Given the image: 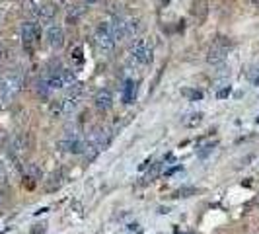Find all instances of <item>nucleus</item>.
<instances>
[{
	"label": "nucleus",
	"mask_w": 259,
	"mask_h": 234,
	"mask_svg": "<svg viewBox=\"0 0 259 234\" xmlns=\"http://www.w3.org/2000/svg\"><path fill=\"white\" fill-rule=\"evenodd\" d=\"M131 57L139 63V65H150L152 59H154V53H152V47L148 45L144 39H139L133 49H131Z\"/></svg>",
	"instance_id": "1"
},
{
	"label": "nucleus",
	"mask_w": 259,
	"mask_h": 234,
	"mask_svg": "<svg viewBox=\"0 0 259 234\" xmlns=\"http://www.w3.org/2000/svg\"><path fill=\"white\" fill-rule=\"evenodd\" d=\"M94 41H95V47H97L99 51H103V53H111V51L115 49V39L111 37V33L107 31V27H105L103 23L97 27V31H95V35H94Z\"/></svg>",
	"instance_id": "2"
},
{
	"label": "nucleus",
	"mask_w": 259,
	"mask_h": 234,
	"mask_svg": "<svg viewBox=\"0 0 259 234\" xmlns=\"http://www.w3.org/2000/svg\"><path fill=\"white\" fill-rule=\"evenodd\" d=\"M22 39H24L25 47H31L37 43V39H39V27H37V23L25 22L22 25Z\"/></svg>",
	"instance_id": "3"
},
{
	"label": "nucleus",
	"mask_w": 259,
	"mask_h": 234,
	"mask_svg": "<svg viewBox=\"0 0 259 234\" xmlns=\"http://www.w3.org/2000/svg\"><path fill=\"white\" fill-rule=\"evenodd\" d=\"M47 43L53 47V49L63 47V43H65V31H63V27H61V25H49Z\"/></svg>",
	"instance_id": "4"
},
{
	"label": "nucleus",
	"mask_w": 259,
	"mask_h": 234,
	"mask_svg": "<svg viewBox=\"0 0 259 234\" xmlns=\"http://www.w3.org/2000/svg\"><path fill=\"white\" fill-rule=\"evenodd\" d=\"M226 55H228V49H226V45H222L220 41H216V43L209 49L207 61H209L211 65H218V63H222V61L226 59Z\"/></svg>",
	"instance_id": "5"
},
{
	"label": "nucleus",
	"mask_w": 259,
	"mask_h": 234,
	"mask_svg": "<svg viewBox=\"0 0 259 234\" xmlns=\"http://www.w3.org/2000/svg\"><path fill=\"white\" fill-rule=\"evenodd\" d=\"M94 104L99 112H107L113 106V94L109 92V90H99V92L95 94Z\"/></svg>",
	"instance_id": "6"
},
{
	"label": "nucleus",
	"mask_w": 259,
	"mask_h": 234,
	"mask_svg": "<svg viewBox=\"0 0 259 234\" xmlns=\"http://www.w3.org/2000/svg\"><path fill=\"white\" fill-rule=\"evenodd\" d=\"M29 148V140H27V135H16L14 139L10 140V150L14 154H22Z\"/></svg>",
	"instance_id": "7"
},
{
	"label": "nucleus",
	"mask_w": 259,
	"mask_h": 234,
	"mask_svg": "<svg viewBox=\"0 0 259 234\" xmlns=\"http://www.w3.org/2000/svg\"><path fill=\"white\" fill-rule=\"evenodd\" d=\"M55 14H57V6L51 4V2L43 4V6H39V10H37V18H39L41 22H49V20H53Z\"/></svg>",
	"instance_id": "8"
},
{
	"label": "nucleus",
	"mask_w": 259,
	"mask_h": 234,
	"mask_svg": "<svg viewBox=\"0 0 259 234\" xmlns=\"http://www.w3.org/2000/svg\"><path fill=\"white\" fill-rule=\"evenodd\" d=\"M135 98H137V84L133 80H127L125 88H123V100H125V104H131Z\"/></svg>",
	"instance_id": "9"
},
{
	"label": "nucleus",
	"mask_w": 259,
	"mask_h": 234,
	"mask_svg": "<svg viewBox=\"0 0 259 234\" xmlns=\"http://www.w3.org/2000/svg\"><path fill=\"white\" fill-rule=\"evenodd\" d=\"M139 27H141V22L135 18H131V20H123V29H125V37H133L137 31H139Z\"/></svg>",
	"instance_id": "10"
},
{
	"label": "nucleus",
	"mask_w": 259,
	"mask_h": 234,
	"mask_svg": "<svg viewBox=\"0 0 259 234\" xmlns=\"http://www.w3.org/2000/svg\"><path fill=\"white\" fill-rule=\"evenodd\" d=\"M63 184V172H53L51 176H49L47 184H45V189L47 191H55V189H59Z\"/></svg>",
	"instance_id": "11"
},
{
	"label": "nucleus",
	"mask_w": 259,
	"mask_h": 234,
	"mask_svg": "<svg viewBox=\"0 0 259 234\" xmlns=\"http://www.w3.org/2000/svg\"><path fill=\"white\" fill-rule=\"evenodd\" d=\"M199 20H203L207 16V0H195L193 4V10H191Z\"/></svg>",
	"instance_id": "12"
},
{
	"label": "nucleus",
	"mask_w": 259,
	"mask_h": 234,
	"mask_svg": "<svg viewBox=\"0 0 259 234\" xmlns=\"http://www.w3.org/2000/svg\"><path fill=\"white\" fill-rule=\"evenodd\" d=\"M25 174H27V180H41V168L37 164H27Z\"/></svg>",
	"instance_id": "13"
},
{
	"label": "nucleus",
	"mask_w": 259,
	"mask_h": 234,
	"mask_svg": "<svg viewBox=\"0 0 259 234\" xmlns=\"http://www.w3.org/2000/svg\"><path fill=\"white\" fill-rule=\"evenodd\" d=\"M203 121V114H189L185 119H183V123L187 125V127H195V125H199Z\"/></svg>",
	"instance_id": "14"
},
{
	"label": "nucleus",
	"mask_w": 259,
	"mask_h": 234,
	"mask_svg": "<svg viewBox=\"0 0 259 234\" xmlns=\"http://www.w3.org/2000/svg\"><path fill=\"white\" fill-rule=\"evenodd\" d=\"M191 193H195V189H193V187H183V189H179V191H177V195H179V197H189Z\"/></svg>",
	"instance_id": "15"
},
{
	"label": "nucleus",
	"mask_w": 259,
	"mask_h": 234,
	"mask_svg": "<svg viewBox=\"0 0 259 234\" xmlns=\"http://www.w3.org/2000/svg\"><path fill=\"white\" fill-rule=\"evenodd\" d=\"M228 94H230V86H224L222 90H218L216 98H218V100H224V98H228Z\"/></svg>",
	"instance_id": "16"
},
{
	"label": "nucleus",
	"mask_w": 259,
	"mask_h": 234,
	"mask_svg": "<svg viewBox=\"0 0 259 234\" xmlns=\"http://www.w3.org/2000/svg\"><path fill=\"white\" fill-rule=\"evenodd\" d=\"M185 94H187L191 100H201V98H203V94L199 92V90H195V92H189V90H185Z\"/></svg>",
	"instance_id": "17"
},
{
	"label": "nucleus",
	"mask_w": 259,
	"mask_h": 234,
	"mask_svg": "<svg viewBox=\"0 0 259 234\" xmlns=\"http://www.w3.org/2000/svg\"><path fill=\"white\" fill-rule=\"evenodd\" d=\"M4 178V168H2V164H0V180Z\"/></svg>",
	"instance_id": "18"
},
{
	"label": "nucleus",
	"mask_w": 259,
	"mask_h": 234,
	"mask_svg": "<svg viewBox=\"0 0 259 234\" xmlns=\"http://www.w3.org/2000/svg\"><path fill=\"white\" fill-rule=\"evenodd\" d=\"M4 57V49H2V45H0V59Z\"/></svg>",
	"instance_id": "19"
},
{
	"label": "nucleus",
	"mask_w": 259,
	"mask_h": 234,
	"mask_svg": "<svg viewBox=\"0 0 259 234\" xmlns=\"http://www.w3.org/2000/svg\"><path fill=\"white\" fill-rule=\"evenodd\" d=\"M252 2H254V4H256V6L259 8V0H252Z\"/></svg>",
	"instance_id": "20"
},
{
	"label": "nucleus",
	"mask_w": 259,
	"mask_h": 234,
	"mask_svg": "<svg viewBox=\"0 0 259 234\" xmlns=\"http://www.w3.org/2000/svg\"><path fill=\"white\" fill-rule=\"evenodd\" d=\"M256 84H258V86H259V76H258V78H256Z\"/></svg>",
	"instance_id": "21"
},
{
	"label": "nucleus",
	"mask_w": 259,
	"mask_h": 234,
	"mask_svg": "<svg viewBox=\"0 0 259 234\" xmlns=\"http://www.w3.org/2000/svg\"><path fill=\"white\" fill-rule=\"evenodd\" d=\"M86 2H97V0H86Z\"/></svg>",
	"instance_id": "22"
},
{
	"label": "nucleus",
	"mask_w": 259,
	"mask_h": 234,
	"mask_svg": "<svg viewBox=\"0 0 259 234\" xmlns=\"http://www.w3.org/2000/svg\"><path fill=\"white\" fill-rule=\"evenodd\" d=\"M256 203H258V205H259V197H258V199H256Z\"/></svg>",
	"instance_id": "23"
},
{
	"label": "nucleus",
	"mask_w": 259,
	"mask_h": 234,
	"mask_svg": "<svg viewBox=\"0 0 259 234\" xmlns=\"http://www.w3.org/2000/svg\"><path fill=\"white\" fill-rule=\"evenodd\" d=\"M0 203H2V195H0Z\"/></svg>",
	"instance_id": "24"
}]
</instances>
